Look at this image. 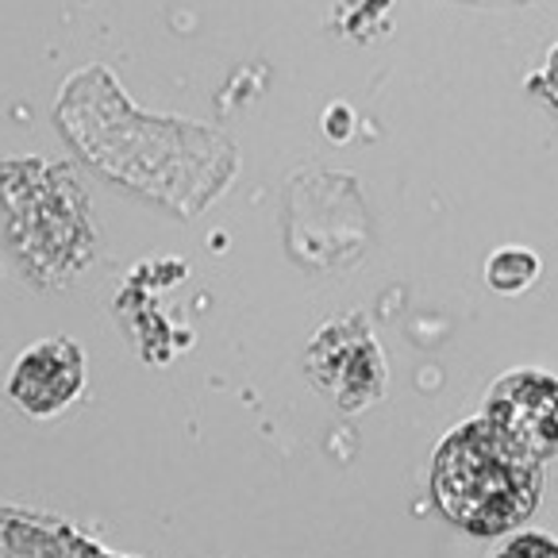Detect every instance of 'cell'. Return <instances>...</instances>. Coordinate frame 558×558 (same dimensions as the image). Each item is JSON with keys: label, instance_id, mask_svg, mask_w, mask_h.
Returning a JSON list of instances; mask_svg holds the SVG:
<instances>
[{"label": "cell", "instance_id": "6da1fadb", "mask_svg": "<svg viewBox=\"0 0 558 558\" xmlns=\"http://www.w3.org/2000/svg\"><path fill=\"white\" fill-rule=\"evenodd\" d=\"M432 493L447 520L474 535L520 527L539 505L543 470L524 444L493 420H470L444 439L432 462Z\"/></svg>", "mask_w": 558, "mask_h": 558}, {"label": "cell", "instance_id": "52a82bcc", "mask_svg": "<svg viewBox=\"0 0 558 558\" xmlns=\"http://www.w3.org/2000/svg\"><path fill=\"white\" fill-rule=\"evenodd\" d=\"M527 89H532L535 97H539L543 105L550 108V112H558V43L547 50V58H543L539 74L527 77Z\"/></svg>", "mask_w": 558, "mask_h": 558}, {"label": "cell", "instance_id": "8992f818", "mask_svg": "<svg viewBox=\"0 0 558 558\" xmlns=\"http://www.w3.org/2000/svg\"><path fill=\"white\" fill-rule=\"evenodd\" d=\"M493 558H558V539L539 535V532H527V535L509 539Z\"/></svg>", "mask_w": 558, "mask_h": 558}, {"label": "cell", "instance_id": "5b68a950", "mask_svg": "<svg viewBox=\"0 0 558 558\" xmlns=\"http://www.w3.org/2000/svg\"><path fill=\"white\" fill-rule=\"evenodd\" d=\"M539 278V255L527 246H501L497 255H489L485 263V281L497 293H520Z\"/></svg>", "mask_w": 558, "mask_h": 558}, {"label": "cell", "instance_id": "7a4b0ae2", "mask_svg": "<svg viewBox=\"0 0 558 558\" xmlns=\"http://www.w3.org/2000/svg\"><path fill=\"white\" fill-rule=\"evenodd\" d=\"M313 378L339 401V409H362L386 389V362L378 339L369 336L359 313L347 320H331L308 347Z\"/></svg>", "mask_w": 558, "mask_h": 558}, {"label": "cell", "instance_id": "277c9868", "mask_svg": "<svg viewBox=\"0 0 558 558\" xmlns=\"http://www.w3.org/2000/svg\"><path fill=\"white\" fill-rule=\"evenodd\" d=\"M85 386V359L74 339H43L12 366L9 397L27 416H54Z\"/></svg>", "mask_w": 558, "mask_h": 558}, {"label": "cell", "instance_id": "3957f363", "mask_svg": "<svg viewBox=\"0 0 558 558\" xmlns=\"http://www.w3.org/2000/svg\"><path fill=\"white\" fill-rule=\"evenodd\" d=\"M485 420L505 427L535 459L558 454V378L547 369H512L485 397Z\"/></svg>", "mask_w": 558, "mask_h": 558}]
</instances>
